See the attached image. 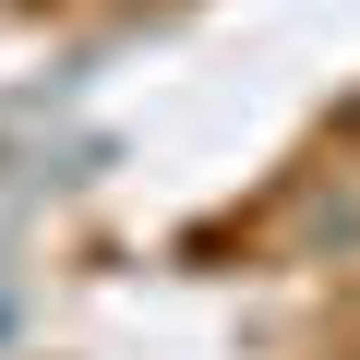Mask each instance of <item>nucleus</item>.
<instances>
[]
</instances>
